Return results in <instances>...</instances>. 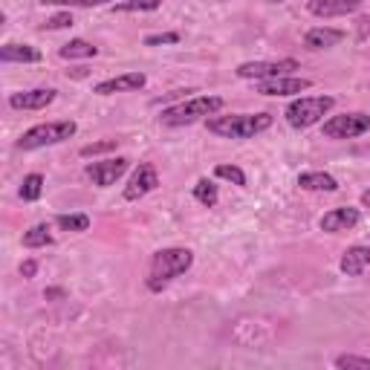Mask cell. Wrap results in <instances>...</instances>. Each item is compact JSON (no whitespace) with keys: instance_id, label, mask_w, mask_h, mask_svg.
<instances>
[{"instance_id":"6da1fadb","label":"cell","mask_w":370,"mask_h":370,"mask_svg":"<svg viewBox=\"0 0 370 370\" xmlns=\"http://www.w3.org/2000/svg\"><path fill=\"white\" fill-rule=\"evenodd\" d=\"M194 266V252L185 246H168L159 249L150 257V275H148V290L150 292H162L173 278L185 275Z\"/></svg>"},{"instance_id":"7a4b0ae2","label":"cell","mask_w":370,"mask_h":370,"mask_svg":"<svg viewBox=\"0 0 370 370\" xmlns=\"http://www.w3.org/2000/svg\"><path fill=\"white\" fill-rule=\"evenodd\" d=\"M208 134L223 139H252L272 127L269 113H232V116H208L206 119Z\"/></svg>"},{"instance_id":"3957f363","label":"cell","mask_w":370,"mask_h":370,"mask_svg":"<svg viewBox=\"0 0 370 370\" xmlns=\"http://www.w3.org/2000/svg\"><path fill=\"white\" fill-rule=\"evenodd\" d=\"M223 99L220 96H194L188 101H180L173 107H165L159 113V122L168 124V127H183V124H194L200 119H208L214 113L223 111Z\"/></svg>"},{"instance_id":"277c9868","label":"cell","mask_w":370,"mask_h":370,"mask_svg":"<svg viewBox=\"0 0 370 370\" xmlns=\"http://www.w3.org/2000/svg\"><path fill=\"white\" fill-rule=\"evenodd\" d=\"M78 124L73 119H61V122H47V124H35L29 127L24 136L17 139L20 150H38V148H50L58 142H67L70 136H76Z\"/></svg>"},{"instance_id":"5b68a950","label":"cell","mask_w":370,"mask_h":370,"mask_svg":"<svg viewBox=\"0 0 370 370\" xmlns=\"http://www.w3.org/2000/svg\"><path fill=\"white\" fill-rule=\"evenodd\" d=\"M336 107V99L333 96H301V99H295L290 107H287V122L292 124V127H298V130H304V127H313V124H318L324 116H327L330 111Z\"/></svg>"},{"instance_id":"8992f818","label":"cell","mask_w":370,"mask_h":370,"mask_svg":"<svg viewBox=\"0 0 370 370\" xmlns=\"http://www.w3.org/2000/svg\"><path fill=\"white\" fill-rule=\"evenodd\" d=\"M295 70H301V64L295 58H278V61H243L234 73H237V78L264 81V78H275V76H292Z\"/></svg>"},{"instance_id":"52a82bcc","label":"cell","mask_w":370,"mask_h":370,"mask_svg":"<svg viewBox=\"0 0 370 370\" xmlns=\"http://www.w3.org/2000/svg\"><path fill=\"white\" fill-rule=\"evenodd\" d=\"M370 130V116L367 113H341V116H330L327 122H324L321 134L327 139H356L362 134H367Z\"/></svg>"},{"instance_id":"ba28073f","label":"cell","mask_w":370,"mask_h":370,"mask_svg":"<svg viewBox=\"0 0 370 370\" xmlns=\"http://www.w3.org/2000/svg\"><path fill=\"white\" fill-rule=\"evenodd\" d=\"M127 168H130L127 157H111V159H101V162H90L84 168V173H87V180H90L93 185L107 188V185H113L116 180H122Z\"/></svg>"},{"instance_id":"9c48e42d","label":"cell","mask_w":370,"mask_h":370,"mask_svg":"<svg viewBox=\"0 0 370 370\" xmlns=\"http://www.w3.org/2000/svg\"><path fill=\"white\" fill-rule=\"evenodd\" d=\"M159 188V173L157 168L150 165V162H139V168L130 173V180L124 185V200L127 203H136L142 197H148L150 191H157Z\"/></svg>"},{"instance_id":"30bf717a","label":"cell","mask_w":370,"mask_h":370,"mask_svg":"<svg viewBox=\"0 0 370 370\" xmlns=\"http://www.w3.org/2000/svg\"><path fill=\"white\" fill-rule=\"evenodd\" d=\"M313 81L304 78V76H275V78H264V81H255V90L260 96H295L310 90Z\"/></svg>"},{"instance_id":"8fae6325","label":"cell","mask_w":370,"mask_h":370,"mask_svg":"<svg viewBox=\"0 0 370 370\" xmlns=\"http://www.w3.org/2000/svg\"><path fill=\"white\" fill-rule=\"evenodd\" d=\"M58 90L52 87H35V90H24V93H12L9 96V107L12 111H43L55 101Z\"/></svg>"},{"instance_id":"7c38bea8","label":"cell","mask_w":370,"mask_h":370,"mask_svg":"<svg viewBox=\"0 0 370 370\" xmlns=\"http://www.w3.org/2000/svg\"><path fill=\"white\" fill-rule=\"evenodd\" d=\"M364 0H307V12L315 17H344L362 12Z\"/></svg>"},{"instance_id":"4fadbf2b","label":"cell","mask_w":370,"mask_h":370,"mask_svg":"<svg viewBox=\"0 0 370 370\" xmlns=\"http://www.w3.org/2000/svg\"><path fill=\"white\" fill-rule=\"evenodd\" d=\"M148 84V76L145 73H124V76H116V78H104L93 87L96 96H113V93H134V90H142Z\"/></svg>"},{"instance_id":"5bb4252c","label":"cell","mask_w":370,"mask_h":370,"mask_svg":"<svg viewBox=\"0 0 370 370\" xmlns=\"http://www.w3.org/2000/svg\"><path fill=\"white\" fill-rule=\"evenodd\" d=\"M359 220H362L359 208H353V206H341V208H333V211L324 214L321 220H318V226H321V232L339 234V232H350V229H356Z\"/></svg>"},{"instance_id":"9a60e30c","label":"cell","mask_w":370,"mask_h":370,"mask_svg":"<svg viewBox=\"0 0 370 370\" xmlns=\"http://www.w3.org/2000/svg\"><path fill=\"white\" fill-rule=\"evenodd\" d=\"M367 266H370V246H350L341 255V264H339V269L347 278H359Z\"/></svg>"},{"instance_id":"2e32d148","label":"cell","mask_w":370,"mask_h":370,"mask_svg":"<svg viewBox=\"0 0 370 370\" xmlns=\"http://www.w3.org/2000/svg\"><path fill=\"white\" fill-rule=\"evenodd\" d=\"M341 41H344V32H341V29H333V27H315V29H310L307 35H304V47L313 50V52H318V50H330V47H336V43H341Z\"/></svg>"},{"instance_id":"e0dca14e","label":"cell","mask_w":370,"mask_h":370,"mask_svg":"<svg viewBox=\"0 0 370 370\" xmlns=\"http://www.w3.org/2000/svg\"><path fill=\"white\" fill-rule=\"evenodd\" d=\"M43 55L32 43H3L0 47V61L3 64H38Z\"/></svg>"},{"instance_id":"ac0fdd59","label":"cell","mask_w":370,"mask_h":370,"mask_svg":"<svg viewBox=\"0 0 370 370\" xmlns=\"http://www.w3.org/2000/svg\"><path fill=\"white\" fill-rule=\"evenodd\" d=\"M298 185L304 191H339V180L333 177V173H324V171H304L298 173Z\"/></svg>"},{"instance_id":"d6986e66","label":"cell","mask_w":370,"mask_h":370,"mask_svg":"<svg viewBox=\"0 0 370 370\" xmlns=\"http://www.w3.org/2000/svg\"><path fill=\"white\" fill-rule=\"evenodd\" d=\"M58 55L64 61H73V58H96L99 55V47H93V43L84 41V38H73L70 43H64Z\"/></svg>"},{"instance_id":"ffe728a7","label":"cell","mask_w":370,"mask_h":370,"mask_svg":"<svg viewBox=\"0 0 370 370\" xmlns=\"http://www.w3.org/2000/svg\"><path fill=\"white\" fill-rule=\"evenodd\" d=\"M52 243H55V237H52V229L47 223H38L29 232H24V246L27 249H47Z\"/></svg>"},{"instance_id":"44dd1931","label":"cell","mask_w":370,"mask_h":370,"mask_svg":"<svg viewBox=\"0 0 370 370\" xmlns=\"http://www.w3.org/2000/svg\"><path fill=\"white\" fill-rule=\"evenodd\" d=\"M194 200H197L200 206H206V208H214L217 200H220V194H217L214 180H208V177L197 180V185H194Z\"/></svg>"},{"instance_id":"7402d4cb","label":"cell","mask_w":370,"mask_h":370,"mask_svg":"<svg viewBox=\"0 0 370 370\" xmlns=\"http://www.w3.org/2000/svg\"><path fill=\"white\" fill-rule=\"evenodd\" d=\"M17 194H20V200H24V203L41 200V194H43V177H41V173H27L24 183H20V188H17Z\"/></svg>"},{"instance_id":"603a6c76","label":"cell","mask_w":370,"mask_h":370,"mask_svg":"<svg viewBox=\"0 0 370 370\" xmlns=\"http://www.w3.org/2000/svg\"><path fill=\"white\" fill-rule=\"evenodd\" d=\"M55 226L64 229V232H87L90 229V217L87 214H58Z\"/></svg>"},{"instance_id":"cb8c5ba5","label":"cell","mask_w":370,"mask_h":370,"mask_svg":"<svg viewBox=\"0 0 370 370\" xmlns=\"http://www.w3.org/2000/svg\"><path fill=\"white\" fill-rule=\"evenodd\" d=\"M159 6L162 0H122L111 6V12H157Z\"/></svg>"},{"instance_id":"d4e9b609","label":"cell","mask_w":370,"mask_h":370,"mask_svg":"<svg viewBox=\"0 0 370 370\" xmlns=\"http://www.w3.org/2000/svg\"><path fill=\"white\" fill-rule=\"evenodd\" d=\"M214 177L217 180H226V183H232V185H246V173H243V168H237V165H217L214 168Z\"/></svg>"},{"instance_id":"484cf974","label":"cell","mask_w":370,"mask_h":370,"mask_svg":"<svg viewBox=\"0 0 370 370\" xmlns=\"http://www.w3.org/2000/svg\"><path fill=\"white\" fill-rule=\"evenodd\" d=\"M333 364H336L339 370H370V359H364V356H353V353L336 356Z\"/></svg>"},{"instance_id":"4316f807","label":"cell","mask_w":370,"mask_h":370,"mask_svg":"<svg viewBox=\"0 0 370 370\" xmlns=\"http://www.w3.org/2000/svg\"><path fill=\"white\" fill-rule=\"evenodd\" d=\"M119 148V139H101V142H93V145H84L81 148V157H99V154H111V150Z\"/></svg>"},{"instance_id":"83f0119b","label":"cell","mask_w":370,"mask_h":370,"mask_svg":"<svg viewBox=\"0 0 370 370\" xmlns=\"http://www.w3.org/2000/svg\"><path fill=\"white\" fill-rule=\"evenodd\" d=\"M47 6H67V9H73V6H81V9H90V6H107V3H116V0H43Z\"/></svg>"},{"instance_id":"f1b7e54d","label":"cell","mask_w":370,"mask_h":370,"mask_svg":"<svg viewBox=\"0 0 370 370\" xmlns=\"http://www.w3.org/2000/svg\"><path fill=\"white\" fill-rule=\"evenodd\" d=\"M73 24H76V20H73V12H70V9H64V12L52 15V17H47V24H43L41 29L55 32V29H67V27H73Z\"/></svg>"},{"instance_id":"f546056e","label":"cell","mask_w":370,"mask_h":370,"mask_svg":"<svg viewBox=\"0 0 370 370\" xmlns=\"http://www.w3.org/2000/svg\"><path fill=\"white\" fill-rule=\"evenodd\" d=\"M183 35L180 32H159V35H148L145 47H162V43H180Z\"/></svg>"},{"instance_id":"4dcf8cb0","label":"cell","mask_w":370,"mask_h":370,"mask_svg":"<svg viewBox=\"0 0 370 370\" xmlns=\"http://www.w3.org/2000/svg\"><path fill=\"white\" fill-rule=\"evenodd\" d=\"M20 275H24L27 280H29V278H35V275H38V260H32V257H29V260H24V264H20Z\"/></svg>"},{"instance_id":"1f68e13d","label":"cell","mask_w":370,"mask_h":370,"mask_svg":"<svg viewBox=\"0 0 370 370\" xmlns=\"http://www.w3.org/2000/svg\"><path fill=\"white\" fill-rule=\"evenodd\" d=\"M43 298H47V301H55V298H67V290H61V287H52V290H47V292H43Z\"/></svg>"},{"instance_id":"d6a6232c","label":"cell","mask_w":370,"mask_h":370,"mask_svg":"<svg viewBox=\"0 0 370 370\" xmlns=\"http://www.w3.org/2000/svg\"><path fill=\"white\" fill-rule=\"evenodd\" d=\"M362 206H367V208H370V188L362 194Z\"/></svg>"},{"instance_id":"836d02e7","label":"cell","mask_w":370,"mask_h":370,"mask_svg":"<svg viewBox=\"0 0 370 370\" xmlns=\"http://www.w3.org/2000/svg\"><path fill=\"white\" fill-rule=\"evenodd\" d=\"M269 3H284V0H269Z\"/></svg>"}]
</instances>
